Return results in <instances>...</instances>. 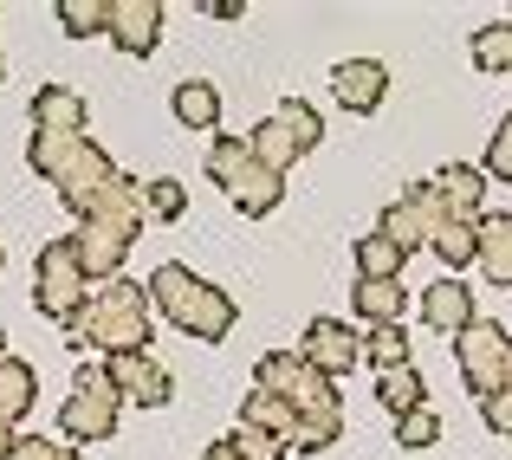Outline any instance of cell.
<instances>
[{
  "label": "cell",
  "instance_id": "cell-1",
  "mask_svg": "<svg viewBox=\"0 0 512 460\" xmlns=\"http://www.w3.org/2000/svg\"><path fill=\"white\" fill-rule=\"evenodd\" d=\"M150 318H156L150 286L111 279V286H98L91 305L65 324V344L72 350H98V357H130V350H150V331H156Z\"/></svg>",
  "mask_w": 512,
  "mask_h": 460
},
{
  "label": "cell",
  "instance_id": "cell-2",
  "mask_svg": "<svg viewBox=\"0 0 512 460\" xmlns=\"http://www.w3.org/2000/svg\"><path fill=\"white\" fill-rule=\"evenodd\" d=\"M26 169L46 175L52 188H59V201L72 214H85L91 201L111 188L117 162L98 150V143L85 137V130H33V143H26Z\"/></svg>",
  "mask_w": 512,
  "mask_h": 460
},
{
  "label": "cell",
  "instance_id": "cell-3",
  "mask_svg": "<svg viewBox=\"0 0 512 460\" xmlns=\"http://www.w3.org/2000/svg\"><path fill=\"white\" fill-rule=\"evenodd\" d=\"M150 305H156V318H163V324L201 337V344H221V337L234 331V299H227L214 279L188 273L182 260H163L150 273Z\"/></svg>",
  "mask_w": 512,
  "mask_h": 460
},
{
  "label": "cell",
  "instance_id": "cell-4",
  "mask_svg": "<svg viewBox=\"0 0 512 460\" xmlns=\"http://www.w3.org/2000/svg\"><path fill=\"white\" fill-rule=\"evenodd\" d=\"M253 376H260L253 389H273V396L286 402L292 415H299V428H312V422H344L338 383H331V376H318L312 363L299 357V350H266V357L253 363Z\"/></svg>",
  "mask_w": 512,
  "mask_h": 460
},
{
  "label": "cell",
  "instance_id": "cell-5",
  "mask_svg": "<svg viewBox=\"0 0 512 460\" xmlns=\"http://www.w3.org/2000/svg\"><path fill=\"white\" fill-rule=\"evenodd\" d=\"M91 273H85V260H78V247H72V234L65 240H46L39 247V260H33V305H39V318H52V324H72L78 311L91 305Z\"/></svg>",
  "mask_w": 512,
  "mask_h": 460
},
{
  "label": "cell",
  "instance_id": "cell-6",
  "mask_svg": "<svg viewBox=\"0 0 512 460\" xmlns=\"http://www.w3.org/2000/svg\"><path fill=\"white\" fill-rule=\"evenodd\" d=\"M117 415H124V389L104 363H85L72 376V396L59 402V435L65 441H104L117 435Z\"/></svg>",
  "mask_w": 512,
  "mask_h": 460
},
{
  "label": "cell",
  "instance_id": "cell-7",
  "mask_svg": "<svg viewBox=\"0 0 512 460\" xmlns=\"http://www.w3.org/2000/svg\"><path fill=\"white\" fill-rule=\"evenodd\" d=\"M247 143H253V156H260L266 169L286 175L299 156H312L318 143H325V117H318L305 98H286L273 117H260V124H253V137H247Z\"/></svg>",
  "mask_w": 512,
  "mask_h": 460
},
{
  "label": "cell",
  "instance_id": "cell-8",
  "mask_svg": "<svg viewBox=\"0 0 512 460\" xmlns=\"http://www.w3.org/2000/svg\"><path fill=\"white\" fill-rule=\"evenodd\" d=\"M454 363H461V383L474 389V402H487L512 376V331L493 324V318H474L461 337H454Z\"/></svg>",
  "mask_w": 512,
  "mask_h": 460
},
{
  "label": "cell",
  "instance_id": "cell-9",
  "mask_svg": "<svg viewBox=\"0 0 512 460\" xmlns=\"http://www.w3.org/2000/svg\"><path fill=\"white\" fill-rule=\"evenodd\" d=\"M441 221H448V208H441L435 182H409V188H402V195L389 201L383 214H376V227H383V234L396 240L402 253H415V247H435Z\"/></svg>",
  "mask_w": 512,
  "mask_h": 460
},
{
  "label": "cell",
  "instance_id": "cell-10",
  "mask_svg": "<svg viewBox=\"0 0 512 460\" xmlns=\"http://www.w3.org/2000/svg\"><path fill=\"white\" fill-rule=\"evenodd\" d=\"M299 357L312 363L318 376L338 383V376H350L363 363V337L350 331L344 318H312V324H305V337H299Z\"/></svg>",
  "mask_w": 512,
  "mask_h": 460
},
{
  "label": "cell",
  "instance_id": "cell-11",
  "mask_svg": "<svg viewBox=\"0 0 512 460\" xmlns=\"http://www.w3.org/2000/svg\"><path fill=\"white\" fill-rule=\"evenodd\" d=\"M72 247H78V260H85L91 286H111V279H124V260H130V247H137V234H130V227H111V221H78Z\"/></svg>",
  "mask_w": 512,
  "mask_h": 460
},
{
  "label": "cell",
  "instance_id": "cell-12",
  "mask_svg": "<svg viewBox=\"0 0 512 460\" xmlns=\"http://www.w3.org/2000/svg\"><path fill=\"white\" fill-rule=\"evenodd\" d=\"M104 370L117 376V389H124V402H137V409H163L175 396L169 370L150 357V350H130V357H104Z\"/></svg>",
  "mask_w": 512,
  "mask_h": 460
},
{
  "label": "cell",
  "instance_id": "cell-13",
  "mask_svg": "<svg viewBox=\"0 0 512 460\" xmlns=\"http://www.w3.org/2000/svg\"><path fill=\"white\" fill-rule=\"evenodd\" d=\"M111 39L124 59H150L163 39V0H111Z\"/></svg>",
  "mask_w": 512,
  "mask_h": 460
},
{
  "label": "cell",
  "instance_id": "cell-14",
  "mask_svg": "<svg viewBox=\"0 0 512 460\" xmlns=\"http://www.w3.org/2000/svg\"><path fill=\"white\" fill-rule=\"evenodd\" d=\"M331 98H338L350 117H370L376 104L389 98V65L383 59H344L338 72H331Z\"/></svg>",
  "mask_w": 512,
  "mask_h": 460
},
{
  "label": "cell",
  "instance_id": "cell-15",
  "mask_svg": "<svg viewBox=\"0 0 512 460\" xmlns=\"http://www.w3.org/2000/svg\"><path fill=\"white\" fill-rule=\"evenodd\" d=\"M428 182H435L448 221H480V214H487V169H474V162H454V169H435Z\"/></svg>",
  "mask_w": 512,
  "mask_h": 460
},
{
  "label": "cell",
  "instance_id": "cell-16",
  "mask_svg": "<svg viewBox=\"0 0 512 460\" xmlns=\"http://www.w3.org/2000/svg\"><path fill=\"white\" fill-rule=\"evenodd\" d=\"M422 318L435 324V331L461 337L467 324L480 318V311H474V292H467V279H435V286L422 292Z\"/></svg>",
  "mask_w": 512,
  "mask_h": 460
},
{
  "label": "cell",
  "instance_id": "cell-17",
  "mask_svg": "<svg viewBox=\"0 0 512 460\" xmlns=\"http://www.w3.org/2000/svg\"><path fill=\"white\" fill-rule=\"evenodd\" d=\"M402 305H409V292H402V279H357L350 286V311H357L363 324H402Z\"/></svg>",
  "mask_w": 512,
  "mask_h": 460
},
{
  "label": "cell",
  "instance_id": "cell-18",
  "mask_svg": "<svg viewBox=\"0 0 512 460\" xmlns=\"http://www.w3.org/2000/svg\"><path fill=\"white\" fill-rule=\"evenodd\" d=\"M227 201H234V208L247 214V221H266V214H273L279 201H286V175L266 169V162H253V169L234 182V195H227Z\"/></svg>",
  "mask_w": 512,
  "mask_h": 460
},
{
  "label": "cell",
  "instance_id": "cell-19",
  "mask_svg": "<svg viewBox=\"0 0 512 460\" xmlns=\"http://www.w3.org/2000/svg\"><path fill=\"white\" fill-rule=\"evenodd\" d=\"M480 273L512 292V214H480Z\"/></svg>",
  "mask_w": 512,
  "mask_h": 460
},
{
  "label": "cell",
  "instance_id": "cell-20",
  "mask_svg": "<svg viewBox=\"0 0 512 460\" xmlns=\"http://www.w3.org/2000/svg\"><path fill=\"white\" fill-rule=\"evenodd\" d=\"M169 111H175L182 130H214V124H221V91H214L208 78H182L175 98H169Z\"/></svg>",
  "mask_w": 512,
  "mask_h": 460
},
{
  "label": "cell",
  "instance_id": "cell-21",
  "mask_svg": "<svg viewBox=\"0 0 512 460\" xmlns=\"http://www.w3.org/2000/svg\"><path fill=\"white\" fill-rule=\"evenodd\" d=\"M33 130H85V98L72 85H39L33 91Z\"/></svg>",
  "mask_w": 512,
  "mask_h": 460
},
{
  "label": "cell",
  "instance_id": "cell-22",
  "mask_svg": "<svg viewBox=\"0 0 512 460\" xmlns=\"http://www.w3.org/2000/svg\"><path fill=\"white\" fill-rule=\"evenodd\" d=\"M33 402H39V370L20 363V357H0V415H7V422H26Z\"/></svg>",
  "mask_w": 512,
  "mask_h": 460
},
{
  "label": "cell",
  "instance_id": "cell-23",
  "mask_svg": "<svg viewBox=\"0 0 512 460\" xmlns=\"http://www.w3.org/2000/svg\"><path fill=\"white\" fill-rule=\"evenodd\" d=\"M350 260H357V279H402V266H409V253L396 247V240L383 234V227H370V234L350 247Z\"/></svg>",
  "mask_w": 512,
  "mask_h": 460
},
{
  "label": "cell",
  "instance_id": "cell-24",
  "mask_svg": "<svg viewBox=\"0 0 512 460\" xmlns=\"http://www.w3.org/2000/svg\"><path fill=\"white\" fill-rule=\"evenodd\" d=\"M253 162H260V156H253V143H247V137H214L201 169H208V182L221 188V195H234V182L253 169Z\"/></svg>",
  "mask_w": 512,
  "mask_h": 460
},
{
  "label": "cell",
  "instance_id": "cell-25",
  "mask_svg": "<svg viewBox=\"0 0 512 460\" xmlns=\"http://www.w3.org/2000/svg\"><path fill=\"white\" fill-rule=\"evenodd\" d=\"M428 253L448 266V279L467 273V266H480V221H441V234H435Z\"/></svg>",
  "mask_w": 512,
  "mask_h": 460
},
{
  "label": "cell",
  "instance_id": "cell-26",
  "mask_svg": "<svg viewBox=\"0 0 512 460\" xmlns=\"http://www.w3.org/2000/svg\"><path fill=\"white\" fill-rule=\"evenodd\" d=\"M376 402H383L396 422H402V415H415V409H428V389H422V376H415V363L376 376Z\"/></svg>",
  "mask_w": 512,
  "mask_h": 460
},
{
  "label": "cell",
  "instance_id": "cell-27",
  "mask_svg": "<svg viewBox=\"0 0 512 460\" xmlns=\"http://www.w3.org/2000/svg\"><path fill=\"white\" fill-rule=\"evenodd\" d=\"M240 422H247V428H266V435H279V441L299 435V415H292L286 402L273 396V389H247V402H240Z\"/></svg>",
  "mask_w": 512,
  "mask_h": 460
},
{
  "label": "cell",
  "instance_id": "cell-28",
  "mask_svg": "<svg viewBox=\"0 0 512 460\" xmlns=\"http://www.w3.org/2000/svg\"><path fill=\"white\" fill-rule=\"evenodd\" d=\"M363 363H370L376 376L402 370V363H409V331H402V324H376V331L363 337Z\"/></svg>",
  "mask_w": 512,
  "mask_h": 460
},
{
  "label": "cell",
  "instance_id": "cell-29",
  "mask_svg": "<svg viewBox=\"0 0 512 460\" xmlns=\"http://www.w3.org/2000/svg\"><path fill=\"white\" fill-rule=\"evenodd\" d=\"M59 26L72 39H91V33H111V0H59Z\"/></svg>",
  "mask_w": 512,
  "mask_h": 460
},
{
  "label": "cell",
  "instance_id": "cell-30",
  "mask_svg": "<svg viewBox=\"0 0 512 460\" xmlns=\"http://www.w3.org/2000/svg\"><path fill=\"white\" fill-rule=\"evenodd\" d=\"M474 65L480 72H512V20H493L474 33Z\"/></svg>",
  "mask_w": 512,
  "mask_h": 460
},
{
  "label": "cell",
  "instance_id": "cell-31",
  "mask_svg": "<svg viewBox=\"0 0 512 460\" xmlns=\"http://www.w3.org/2000/svg\"><path fill=\"white\" fill-rule=\"evenodd\" d=\"M143 195H150V221H182L188 214V188L175 182V175H150Z\"/></svg>",
  "mask_w": 512,
  "mask_h": 460
},
{
  "label": "cell",
  "instance_id": "cell-32",
  "mask_svg": "<svg viewBox=\"0 0 512 460\" xmlns=\"http://www.w3.org/2000/svg\"><path fill=\"white\" fill-rule=\"evenodd\" d=\"M227 441H234V454H240V460H286V454H292V441L266 435V428H247V422H240Z\"/></svg>",
  "mask_w": 512,
  "mask_h": 460
},
{
  "label": "cell",
  "instance_id": "cell-33",
  "mask_svg": "<svg viewBox=\"0 0 512 460\" xmlns=\"http://www.w3.org/2000/svg\"><path fill=\"white\" fill-rule=\"evenodd\" d=\"M435 441H441V415L435 409H415V415L396 422V448H435Z\"/></svg>",
  "mask_w": 512,
  "mask_h": 460
},
{
  "label": "cell",
  "instance_id": "cell-34",
  "mask_svg": "<svg viewBox=\"0 0 512 460\" xmlns=\"http://www.w3.org/2000/svg\"><path fill=\"white\" fill-rule=\"evenodd\" d=\"M487 182H512V111H506V124L493 130V143H487Z\"/></svg>",
  "mask_w": 512,
  "mask_h": 460
},
{
  "label": "cell",
  "instance_id": "cell-35",
  "mask_svg": "<svg viewBox=\"0 0 512 460\" xmlns=\"http://www.w3.org/2000/svg\"><path fill=\"white\" fill-rule=\"evenodd\" d=\"M7 460H78L72 448H65V441H46V435H20L13 441V454Z\"/></svg>",
  "mask_w": 512,
  "mask_h": 460
},
{
  "label": "cell",
  "instance_id": "cell-36",
  "mask_svg": "<svg viewBox=\"0 0 512 460\" xmlns=\"http://www.w3.org/2000/svg\"><path fill=\"white\" fill-rule=\"evenodd\" d=\"M480 422H487L493 435H506V441H512V383H506V389H493V396L480 402Z\"/></svg>",
  "mask_w": 512,
  "mask_h": 460
},
{
  "label": "cell",
  "instance_id": "cell-37",
  "mask_svg": "<svg viewBox=\"0 0 512 460\" xmlns=\"http://www.w3.org/2000/svg\"><path fill=\"white\" fill-rule=\"evenodd\" d=\"M208 13H214V20H240L247 7H240V0H208Z\"/></svg>",
  "mask_w": 512,
  "mask_h": 460
},
{
  "label": "cell",
  "instance_id": "cell-38",
  "mask_svg": "<svg viewBox=\"0 0 512 460\" xmlns=\"http://www.w3.org/2000/svg\"><path fill=\"white\" fill-rule=\"evenodd\" d=\"M201 460H240V454H234V441H208V448H201Z\"/></svg>",
  "mask_w": 512,
  "mask_h": 460
},
{
  "label": "cell",
  "instance_id": "cell-39",
  "mask_svg": "<svg viewBox=\"0 0 512 460\" xmlns=\"http://www.w3.org/2000/svg\"><path fill=\"white\" fill-rule=\"evenodd\" d=\"M13 441H20V428H13V422H7V415H0V460H7V454H13Z\"/></svg>",
  "mask_w": 512,
  "mask_h": 460
},
{
  "label": "cell",
  "instance_id": "cell-40",
  "mask_svg": "<svg viewBox=\"0 0 512 460\" xmlns=\"http://www.w3.org/2000/svg\"><path fill=\"white\" fill-rule=\"evenodd\" d=\"M0 357H7V331H0Z\"/></svg>",
  "mask_w": 512,
  "mask_h": 460
},
{
  "label": "cell",
  "instance_id": "cell-41",
  "mask_svg": "<svg viewBox=\"0 0 512 460\" xmlns=\"http://www.w3.org/2000/svg\"><path fill=\"white\" fill-rule=\"evenodd\" d=\"M0 78H7V65H0Z\"/></svg>",
  "mask_w": 512,
  "mask_h": 460
},
{
  "label": "cell",
  "instance_id": "cell-42",
  "mask_svg": "<svg viewBox=\"0 0 512 460\" xmlns=\"http://www.w3.org/2000/svg\"><path fill=\"white\" fill-rule=\"evenodd\" d=\"M506 383H512V376H506Z\"/></svg>",
  "mask_w": 512,
  "mask_h": 460
}]
</instances>
